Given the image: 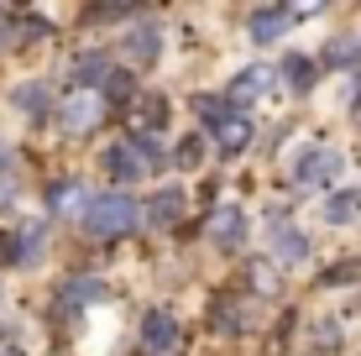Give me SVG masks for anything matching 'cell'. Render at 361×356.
I'll list each match as a JSON object with an SVG mask.
<instances>
[{"label":"cell","instance_id":"obj_1","mask_svg":"<svg viewBox=\"0 0 361 356\" xmlns=\"http://www.w3.org/2000/svg\"><path fill=\"white\" fill-rule=\"evenodd\" d=\"M99 163H105V173L116 178V183H136V178H147V173H163V168H168V152H163L152 137H126V142L105 147V152H99Z\"/></svg>","mask_w":361,"mask_h":356},{"label":"cell","instance_id":"obj_12","mask_svg":"<svg viewBox=\"0 0 361 356\" xmlns=\"http://www.w3.org/2000/svg\"><path fill=\"white\" fill-rule=\"evenodd\" d=\"M267 90H272V73H267V68H241V73L226 84V105H231V110H235V105H257Z\"/></svg>","mask_w":361,"mask_h":356},{"label":"cell","instance_id":"obj_22","mask_svg":"<svg viewBox=\"0 0 361 356\" xmlns=\"http://www.w3.org/2000/svg\"><path fill=\"white\" fill-rule=\"evenodd\" d=\"M173 157H178V168H189V173L204 168V137H178L173 152H168V163H173Z\"/></svg>","mask_w":361,"mask_h":356},{"label":"cell","instance_id":"obj_16","mask_svg":"<svg viewBox=\"0 0 361 356\" xmlns=\"http://www.w3.org/2000/svg\"><path fill=\"white\" fill-rule=\"evenodd\" d=\"M73 79H79L73 90H94V94H99V84L110 79V58L99 53V47H90V53H79V58H73Z\"/></svg>","mask_w":361,"mask_h":356},{"label":"cell","instance_id":"obj_24","mask_svg":"<svg viewBox=\"0 0 361 356\" xmlns=\"http://www.w3.org/2000/svg\"><path fill=\"white\" fill-rule=\"evenodd\" d=\"M246 283H252V293H257V299H267V293H278V273H272L267 262H257L252 273H246Z\"/></svg>","mask_w":361,"mask_h":356},{"label":"cell","instance_id":"obj_11","mask_svg":"<svg viewBox=\"0 0 361 356\" xmlns=\"http://www.w3.org/2000/svg\"><path fill=\"white\" fill-rule=\"evenodd\" d=\"M84 204H90V189H84L79 178H58L53 189H47V215H53V220L84 215Z\"/></svg>","mask_w":361,"mask_h":356},{"label":"cell","instance_id":"obj_25","mask_svg":"<svg viewBox=\"0 0 361 356\" xmlns=\"http://www.w3.org/2000/svg\"><path fill=\"white\" fill-rule=\"evenodd\" d=\"M356 278H361V257H351V262H341V267H330L325 283H356Z\"/></svg>","mask_w":361,"mask_h":356},{"label":"cell","instance_id":"obj_19","mask_svg":"<svg viewBox=\"0 0 361 356\" xmlns=\"http://www.w3.org/2000/svg\"><path fill=\"white\" fill-rule=\"evenodd\" d=\"M325 220L330 226H356L361 220V189H335L330 204H325Z\"/></svg>","mask_w":361,"mask_h":356},{"label":"cell","instance_id":"obj_14","mask_svg":"<svg viewBox=\"0 0 361 356\" xmlns=\"http://www.w3.org/2000/svg\"><path fill=\"white\" fill-rule=\"evenodd\" d=\"M131 121H136V137H152V131H163L168 100H163V94H136V100H131Z\"/></svg>","mask_w":361,"mask_h":356},{"label":"cell","instance_id":"obj_6","mask_svg":"<svg viewBox=\"0 0 361 356\" xmlns=\"http://www.w3.org/2000/svg\"><path fill=\"white\" fill-rule=\"evenodd\" d=\"M99 116H105V100H99L94 90H63V100H58V121H63L73 137L94 131V126H99Z\"/></svg>","mask_w":361,"mask_h":356},{"label":"cell","instance_id":"obj_8","mask_svg":"<svg viewBox=\"0 0 361 356\" xmlns=\"http://www.w3.org/2000/svg\"><path fill=\"white\" fill-rule=\"evenodd\" d=\"M209 241H215L220 252H241L246 247V215L235 210V204H215V215H209Z\"/></svg>","mask_w":361,"mask_h":356},{"label":"cell","instance_id":"obj_2","mask_svg":"<svg viewBox=\"0 0 361 356\" xmlns=\"http://www.w3.org/2000/svg\"><path fill=\"white\" fill-rule=\"evenodd\" d=\"M84 231H90L94 241H110V236H126V231L142 220V204L131 200V194H90V204H84Z\"/></svg>","mask_w":361,"mask_h":356},{"label":"cell","instance_id":"obj_27","mask_svg":"<svg viewBox=\"0 0 361 356\" xmlns=\"http://www.w3.org/2000/svg\"><path fill=\"white\" fill-rule=\"evenodd\" d=\"M0 356H21V351H16V346H0Z\"/></svg>","mask_w":361,"mask_h":356},{"label":"cell","instance_id":"obj_18","mask_svg":"<svg viewBox=\"0 0 361 356\" xmlns=\"http://www.w3.org/2000/svg\"><path fill=\"white\" fill-rule=\"evenodd\" d=\"M99 299H105V283H99V278H73V283H63V293H58V309L73 314V309L99 304Z\"/></svg>","mask_w":361,"mask_h":356},{"label":"cell","instance_id":"obj_21","mask_svg":"<svg viewBox=\"0 0 361 356\" xmlns=\"http://www.w3.org/2000/svg\"><path fill=\"white\" fill-rule=\"evenodd\" d=\"M325 63L330 68H361V37H335L325 47Z\"/></svg>","mask_w":361,"mask_h":356},{"label":"cell","instance_id":"obj_7","mask_svg":"<svg viewBox=\"0 0 361 356\" xmlns=\"http://www.w3.org/2000/svg\"><path fill=\"white\" fill-rule=\"evenodd\" d=\"M42 236L47 231L37 226H16V231H0V262L6 267H27V262H37V247H42Z\"/></svg>","mask_w":361,"mask_h":356},{"label":"cell","instance_id":"obj_17","mask_svg":"<svg viewBox=\"0 0 361 356\" xmlns=\"http://www.w3.org/2000/svg\"><path fill=\"white\" fill-rule=\"evenodd\" d=\"M272 247H278V262H283V267H298V262L309 257V236H304L298 226H283V220H278V231H272Z\"/></svg>","mask_w":361,"mask_h":356},{"label":"cell","instance_id":"obj_9","mask_svg":"<svg viewBox=\"0 0 361 356\" xmlns=\"http://www.w3.org/2000/svg\"><path fill=\"white\" fill-rule=\"evenodd\" d=\"M142 346L152 356H168L178 346V320H173V309H147L142 314Z\"/></svg>","mask_w":361,"mask_h":356},{"label":"cell","instance_id":"obj_15","mask_svg":"<svg viewBox=\"0 0 361 356\" xmlns=\"http://www.w3.org/2000/svg\"><path fill=\"white\" fill-rule=\"evenodd\" d=\"M157 53H163V32H157V27H131V37H126V58H131V63L152 68Z\"/></svg>","mask_w":361,"mask_h":356},{"label":"cell","instance_id":"obj_26","mask_svg":"<svg viewBox=\"0 0 361 356\" xmlns=\"http://www.w3.org/2000/svg\"><path fill=\"white\" fill-rule=\"evenodd\" d=\"M6 163H11V152H6V142H0V173H6Z\"/></svg>","mask_w":361,"mask_h":356},{"label":"cell","instance_id":"obj_23","mask_svg":"<svg viewBox=\"0 0 361 356\" xmlns=\"http://www.w3.org/2000/svg\"><path fill=\"white\" fill-rule=\"evenodd\" d=\"M105 94H110V100H136V79L121 73V68H110V79L99 84V100H105Z\"/></svg>","mask_w":361,"mask_h":356},{"label":"cell","instance_id":"obj_10","mask_svg":"<svg viewBox=\"0 0 361 356\" xmlns=\"http://www.w3.org/2000/svg\"><path fill=\"white\" fill-rule=\"evenodd\" d=\"M209 325H215L220 336H246V330H252V299H241V293H226V299H215V309H209Z\"/></svg>","mask_w":361,"mask_h":356},{"label":"cell","instance_id":"obj_28","mask_svg":"<svg viewBox=\"0 0 361 356\" xmlns=\"http://www.w3.org/2000/svg\"><path fill=\"white\" fill-rule=\"evenodd\" d=\"M351 116H356V121H361V94H356V105H351Z\"/></svg>","mask_w":361,"mask_h":356},{"label":"cell","instance_id":"obj_13","mask_svg":"<svg viewBox=\"0 0 361 356\" xmlns=\"http://www.w3.org/2000/svg\"><path fill=\"white\" fill-rule=\"evenodd\" d=\"M183 204H189V200H183V189H157L152 200H147V220H152L157 231H168V226H178V220H183Z\"/></svg>","mask_w":361,"mask_h":356},{"label":"cell","instance_id":"obj_4","mask_svg":"<svg viewBox=\"0 0 361 356\" xmlns=\"http://www.w3.org/2000/svg\"><path fill=\"white\" fill-rule=\"evenodd\" d=\"M341 168H345V157L335 147H298V157L288 163V178H293V189H319V183L341 178Z\"/></svg>","mask_w":361,"mask_h":356},{"label":"cell","instance_id":"obj_3","mask_svg":"<svg viewBox=\"0 0 361 356\" xmlns=\"http://www.w3.org/2000/svg\"><path fill=\"white\" fill-rule=\"evenodd\" d=\"M194 110H199V121H204V131L215 137L220 152H246V147H252V131L257 126H252L246 110H231L226 100H209V94H199Z\"/></svg>","mask_w":361,"mask_h":356},{"label":"cell","instance_id":"obj_5","mask_svg":"<svg viewBox=\"0 0 361 356\" xmlns=\"http://www.w3.org/2000/svg\"><path fill=\"white\" fill-rule=\"evenodd\" d=\"M304 16H314V11L309 6H262V11H252L246 32H252L257 47H267V42H278V37H288V27H298Z\"/></svg>","mask_w":361,"mask_h":356},{"label":"cell","instance_id":"obj_20","mask_svg":"<svg viewBox=\"0 0 361 356\" xmlns=\"http://www.w3.org/2000/svg\"><path fill=\"white\" fill-rule=\"evenodd\" d=\"M283 79H288V90H298V94H309V90H314V58H309V53H288V58H283Z\"/></svg>","mask_w":361,"mask_h":356}]
</instances>
